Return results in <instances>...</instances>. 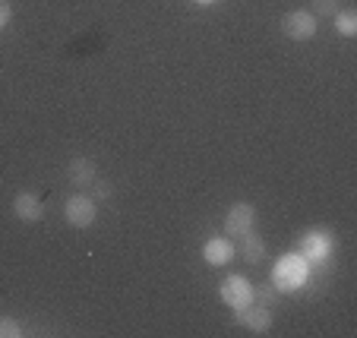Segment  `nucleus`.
<instances>
[{
    "instance_id": "f257e3e1",
    "label": "nucleus",
    "mask_w": 357,
    "mask_h": 338,
    "mask_svg": "<svg viewBox=\"0 0 357 338\" xmlns=\"http://www.w3.org/2000/svg\"><path fill=\"white\" fill-rule=\"evenodd\" d=\"M310 272H313V266L307 263L301 253H288V256H282L275 266H272V284L284 294L301 291L303 284L310 282Z\"/></svg>"
},
{
    "instance_id": "f03ea898",
    "label": "nucleus",
    "mask_w": 357,
    "mask_h": 338,
    "mask_svg": "<svg viewBox=\"0 0 357 338\" xmlns=\"http://www.w3.org/2000/svg\"><path fill=\"white\" fill-rule=\"evenodd\" d=\"M332 250H335V237L323 228H313L301 237V256L310 266H326L332 256Z\"/></svg>"
},
{
    "instance_id": "7ed1b4c3",
    "label": "nucleus",
    "mask_w": 357,
    "mask_h": 338,
    "mask_svg": "<svg viewBox=\"0 0 357 338\" xmlns=\"http://www.w3.org/2000/svg\"><path fill=\"white\" fill-rule=\"evenodd\" d=\"M218 294H222V300L231 307L234 313L247 310L250 304H253V284L247 282L243 275H228L222 282V288H218Z\"/></svg>"
},
{
    "instance_id": "20e7f679",
    "label": "nucleus",
    "mask_w": 357,
    "mask_h": 338,
    "mask_svg": "<svg viewBox=\"0 0 357 338\" xmlns=\"http://www.w3.org/2000/svg\"><path fill=\"white\" fill-rule=\"evenodd\" d=\"M98 215V206L89 193H73V197L63 203V218H67L73 228H89Z\"/></svg>"
},
{
    "instance_id": "39448f33",
    "label": "nucleus",
    "mask_w": 357,
    "mask_h": 338,
    "mask_svg": "<svg viewBox=\"0 0 357 338\" xmlns=\"http://www.w3.org/2000/svg\"><path fill=\"white\" fill-rule=\"evenodd\" d=\"M282 32L291 41H310L317 35V16L307 13V10H291L282 20Z\"/></svg>"
},
{
    "instance_id": "423d86ee",
    "label": "nucleus",
    "mask_w": 357,
    "mask_h": 338,
    "mask_svg": "<svg viewBox=\"0 0 357 338\" xmlns=\"http://www.w3.org/2000/svg\"><path fill=\"white\" fill-rule=\"evenodd\" d=\"M253 224H257V209L250 203H234L228 209V215H225V234L241 237V234H247Z\"/></svg>"
},
{
    "instance_id": "0eeeda50",
    "label": "nucleus",
    "mask_w": 357,
    "mask_h": 338,
    "mask_svg": "<svg viewBox=\"0 0 357 338\" xmlns=\"http://www.w3.org/2000/svg\"><path fill=\"white\" fill-rule=\"evenodd\" d=\"M234 316H237V323H241L243 329L257 332V335H266V332L272 329V310L269 307H263V304H250L247 310L234 313Z\"/></svg>"
},
{
    "instance_id": "6e6552de",
    "label": "nucleus",
    "mask_w": 357,
    "mask_h": 338,
    "mask_svg": "<svg viewBox=\"0 0 357 338\" xmlns=\"http://www.w3.org/2000/svg\"><path fill=\"white\" fill-rule=\"evenodd\" d=\"M234 256H237V250H234V244H231V237H209L206 247H202V259L209 266H215V269L228 266Z\"/></svg>"
},
{
    "instance_id": "1a4fd4ad",
    "label": "nucleus",
    "mask_w": 357,
    "mask_h": 338,
    "mask_svg": "<svg viewBox=\"0 0 357 338\" xmlns=\"http://www.w3.org/2000/svg\"><path fill=\"white\" fill-rule=\"evenodd\" d=\"M237 240H241V244H237L234 250L241 253V259H243V263L257 266V263H263V259H266V240H263V237H259L253 228H250L247 234H241V237H237Z\"/></svg>"
},
{
    "instance_id": "9d476101",
    "label": "nucleus",
    "mask_w": 357,
    "mask_h": 338,
    "mask_svg": "<svg viewBox=\"0 0 357 338\" xmlns=\"http://www.w3.org/2000/svg\"><path fill=\"white\" fill-rule=\"evenodd\" d=\"M13 212H16V218L20 222H41V215H45V206H41V199L35 197V193H16L13 197Z\"/></svg>"
},
{
    "instance_id": "9b49d317",
    "label": "nucleus",
    "mask_w": 357,
    "mask_h": 338,
    "mask_svg": "<svg viewBox=\"0 0 357 338\" xmlns=\"http://www.w3.org/2000/svg\"><path fill=\"white\" fill-rule=\"evenodd\" d=\"M95 177H98V168H95L92 158H86V155L70 158V164H67V180L73 183V187H89Z\"/></svg>"
},
{
    "instance_id": "f8f14e48",
    "label": "nucleus",
    "mask_w": 357,
    "mask_h": 338,
    "mask_svg": "<svg viewBox=\"0 0 357 338\" xmlns=\"http://www.w3.org/2000/svg\"><path fill=\"white\" fill-rule=\"evenodd\" d=\"M335 29H338V35H344V38H354L357 35V13L354 10H338L335 13Z\"/></svg>"
},
{
    "instance_id": "ddd939ff",
    "label": "nucleus",
    "mask_w": 357,
    "mask_h": 338,
    "mask_svg": "<svg viewBox=\"0 0 357 338\" xmlns=\"http://www.w3.org/2000/svg\"><path fill=\"white\" fill-rule=\"evenodd\" d=\"M89 197H92L95 203H108V199L114 197V187H111V180H101V177H95V180L89 183Z\"/></svg>"
},
{
    "instance_id": "4468645a",
    "label": "nucleus",
    "mask_w": 357,
    "mask_h": 338,
    "mask_svg": "<svg viewBox=\"0 0 357 338\" xmlns=\"http://www.w3.org/2000/svg\"><path fill=\"white\" fill-rule=\"evenodd\" d=\"M275 298H278V288L275 284H259V288H253V300H259L263 307H269V304H275Z\"/></svg>"
},
{
    "instance_id": "2eb2a0df",
    "label": "nucleus",
    "mask_w": 357,
    "mask_h": 338,
    "mask_svg": "<svg viewBox=\"0 0 357 338\" xmlns=\"http://www.w3.org/2000/svg\"><path fill=\"white\" fill-rule=\"evenodd\" d=\"M0 338H22V325L13 316H0Z\"/></svg>"
},
{
    "instance_id": "dca6fc26",
    "label": "nucleus",
    "mask_w": 357,
    "mask_h": 338,
    "mask_svg": "<svg viewBox=\"0 0 357 338\" xmlns=\"http://www.w3.org/2000/svg\"><path fill=\"white\" fill-rule=\"evenodd\" d=\"M338 3L342 0H313V16H335L338 13Z\"/></svg>"
},
{
    "instance_id": "f3484780",
    "label": "nucleus",
    "mask_w": 357,
    "mask_h": 338,
    "mask_svg": "<svg viewBox=\"0 0 357 338\" xmlns=\"http://www.w3.org/2000/svg\"><path fill=\"white\" fill-rule=\"evenodd\" d=\"M10 20H13V7H10V0H0V29H7Z\"/></svg>"
},
{
    "instance_id": "a211bd4d",
    "label": "nucleus",
    "mask_w": 357,
    "mask_h": 338,
    "mask_svg": "<svg viewBox=\"0 0 357 338\" xmlns=\"http://www.w3.org/2000/svg\"><path fill=\"white\" fill-rule=\"evenodd\" d=\"M196 3H215V0H196Z\"/></svg>"
}]
</instances>
